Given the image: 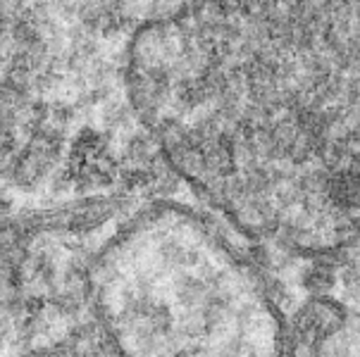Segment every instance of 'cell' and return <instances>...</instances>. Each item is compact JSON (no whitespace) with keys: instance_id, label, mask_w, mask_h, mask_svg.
Wrapping results in <instances>:
<instances>
[{"instance_id":"6da1fadb","label":"cell","mask_w":360,"mask_h":357,"mask_svg":"<svg viewBox=\"0 0 360 357\" xmlns=\"http://www.w3.org/2000/svg\"><path fill=\"white\" fill-rule=\"evenodd\" d=\"M181 167L246 227L360 224V0H196L179 27Z\"/></svg>"},{"instance_id":"7a4b0ae2","label":"cell","mask_w":360,"mask_h":357,"mask_svg":"<svg viewBox=\"0 0 360 357\" xmlns=\"http://www.w3.org/2000/svg\"><path fill=\"white\" fill-rule=\"evenodd\" d=\"M231 257L181 217L143 222L96 267L94 310L115 357H205Z\"/></svg>"},{"instance_id":"3957f363","label":"cell","mask_w":360,"mask_h":357,"mask_svg":"<svg viewBox=\"0 0 360 357\" xmlns=\"http://www.w3.org/2000/svg\"><path fill=\"white\" fill-rule=\"evenodd\" d=\"M17 357H91L86 348H79L77 343H53V346H39Z\"/></svg>"}]
</instances>
